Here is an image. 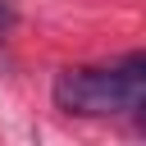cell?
<instances>
[{
  "label": "cell",
  "instance_id": "6da1fadb",
  "mask_svg": "<svg viewBox=\"0 0 146 146\" xmlns=\"http://www.w3.org/2000/svg\"><path fill=\"white\" fill-rule=\"evenodd\" d=\"M55 105L78 119H105V114H137L146 110V50L123 55L105 68H59L50 87Z\"/></svg>",
  "mask_w": 146,
  "mask_h": 146
},
{
  "label": "cell",
  "instance_id": "7a4b0ae2",
  "mask_svg": "<svg viewBox=\"0 0 146 146\" xmlns=\"http://www.w3.org/2000/svg\"><path fill=\"white\" fill-rule=\"evenodd\" d=\"M14 23H18V9H14L9 0H0V36H5V32L14 27Z\"/></svg>",
  "mask_w": 146,
  "mask_h": 146
},
{
  "label": "cell",
  "instance_id": "3957f363",
  "mask_svg": "<svg viewBox=\"0 0 146 146\" xmlns=\"http://www.w3.org/2000/svg\"><path fill=\"white\" fill-rule=\"evenodd\" d=\"M141 132H146V119H141Z\"/></svg>",
  "mask_w": 146,
  "mask_h": 146
}]
</instances>
